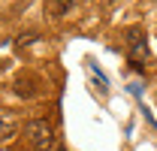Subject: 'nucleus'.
<instances>
[{
  "instance_id": "423d86ee",
  "label": "nucleus",
  "mask_w": 157,
  "mask_h": 151,
  "mask_svg": "<svg viewBox=\"0 0 157 151\" xmlns=\"http://www.w3.org/2000/svg\"><path fill=\"white\" fill-rule=\"evenodd\" d=\"M30 42H36V33H21L18 37V45H30Z\"/></svg>"
},
{
  "instance_id": "f257e3e1",
  "label": "nucleus",
  "mask_w": 157,
  "mask_h": 151,
  "mask_svg": "<svg viewBox=\"0 0 157 151\" xmlns=\"http://www.w3.org/2000/svg\"><path fill=\"white\" fill-rule=\"evenodd\" d=\"M24 139L33 151H48L55 148V124L48 118H30L24 124Z\"/></svg>"
},
{
  "instance_id": "0eeeda50",
  "label": "nucleus",
  "mask_w": 157,
  "mask_h": 151,
  "mask_svg": "<svg viewBox=\"0 0 157 151\" xmlns=\"http://www.w3.org/2000/svg\"><path fill=\"white\" fill-rule=\"evenodd\" d=\"M58 151H67V148H58Z\"/></svg>"
},
{
  "instance_id": "f03ea898",
  "label": "nucleus",
  "mask_w": 157,
  "mask_h": 151,
  "mask_svg": "<svg viewBox=\"0 0 157 151\" xmlns=\"http://www.w3.org/2000/svg\"><path fill=\"white\" fill-rule=\"evenodd\" d=\"M124 42H127V52H130V57H133V60H145V57H148L145 27H139V24L127 27V30H124Z\"/></svg>"
},
{
  "instance_id": "20e7f679",
  "label": "nucleus",
  "mask_w": 157,
  "mask_h": 151,
  "mask_svg": "<svg viewBox=\"0 0 157 151\" xmlns=\"http://www.w3.org/2000/svg\"><path fill=\"white\" fill-rule=\"evenodd\" d=\"M73 6H76V0H45V9H48L52 18H63V15H70Z\"/></svg>"
},
{
  "instance_id": "7ed1b4c3",
  "label": "nucleus",
  "mask_w": 157,
  "mask_h": 151,
  "mask_svg": "<svg viewBox=\"0 0 157 151\" xmlns=\"http://www.w3.org/2000/svg\"><path fill=\"white\" fill-rule=\"evenodd\" d=\"M12 88H15L18 97L30 100V97H36V79H33V76H18V79L12 82Z\"/></svg>"
},
{
  "instance_id": "39448f33",
  "label": "nucleus",
  "mask_w": 157,
  "mask_h": 151,
  "mask_svg": "<svg viewBox=\"0 0 157 151\" xmlns=\"http://www.w3.org/2000/svg\"><path fill=\"white\" fill-rule=\"evenodd\" d=\"M18 130V124H15V118L6 112H0V142H6V139H12Z\"/></svg>"
}]
</instances>
